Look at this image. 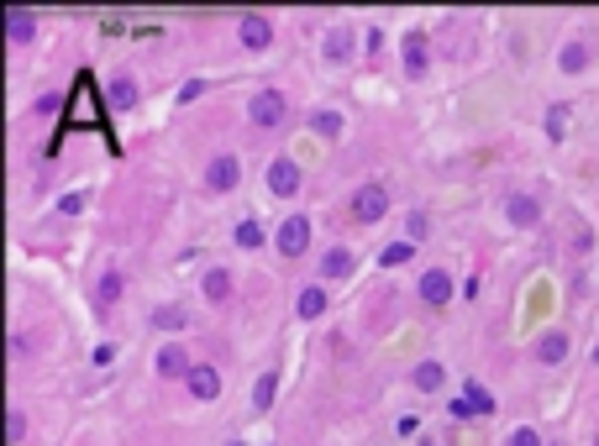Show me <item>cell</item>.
<instances>
[{
	"instance_id": "1",
	"label": "cell",
	"mask_w": 599,
	"mask_h": 446,
	"mask_svg": "<svg viewBox=\"0 0 599 446\" xmlns=\"http://www.w3.org/2000/svg\"><path fill=\"white\" fill-rule=\"evenodd\" d=\"M247 121H252L258 131H279V126L290 121V100H284L279 90H258V95L247 100Z\"/></svg>"
},
{
	"instance_id": "2",
	"label": "cell",
	"mask_w": 599,
	"mask_h": 446,
	"mask_svg": "<svg viewBox=\"0 0 599 446\" xmlns=\"http://www.w3.org/2000/svg\"><path fill=\"white\" fill-rule=\"evenodd\" d=\"M347 211H353V221H358V226L384 221V216H389V189H384V184H363Z\"/></svg>"
},
{
	"instance_id": "3",
	"label": "cell",
	"mask_w": 599,
	"mask_h": 446,
	"mask_svg": "<svg viewBox=\"0 0 599 446\" xmlns=\"http://www.w3.org/2000/svg\"><path fill=\"white\" fill-rule=\"evenodd\" d=\"M242 179V163L232 158V153H221V158H211V168H205V189L211 195H232Z\"/></svg>"
},
{
	"instance_id": "4",
	"label": "cell",
	"mask_w": 599,
	"mask_h": 446,
	"mask_svg": "<svg viewBox=\"0 0 599 446\" xmlns=\"http://www.w3.org/2000/svg\"><path fill=\"white\" fill-rule=\"evenodd\" d=\"M237 37H242V48H252V53H263L268 43H274V21L263 16V11H247L237 21Z\"/></svg>"
},
{
	"instance_id": "5",
	"label": "cell",
	"mask_w": 599,
	"mask_h": 446,
	"mask_svg": "<svg viewBox=\"0 0 599 446\" xmlns=\"http://www.w3.org/2000/svg\"><path fill=\"white\" fill-rule=\"evenodd\" d=\"M0 27H5V37H11L16 48L37 37V16H32L27 5H5V16H0Z\"/></svg>"
},
{
	"instance_id": "6",
	"label": "cell",
	"mask_w": 599,
	"mask_h": 446,
	"mask_svg": "<svg viewBox=\"0 0 599 446\" xmlns=\"http://www.w3.org/2000/svg\"><path fill=\"white\" fill-rule=\"evenodd\" d=\"M268 189H274L279 200H295V195H300V168H295V158H274V163H268Z\"/></svg>"
},
{
	"instance_id": "7",
	"label": "cell",
	"mask_w": 599,
	"mask_h": 446,
	"mask_svg": "<svg viewBox=\"0 0 599 446\" xmlns=\"http://www.w3.org/2000/svg\"><path fill=\"white\" fill-rule=\"evenodd\" d=\"M420 299L442 310V305L452 299V274H447V268H426V274H420Z\"/></svg>"
},
{
	"instance_id": "8",
	"label": "cell",
	"mask_w": 599,
	"mask_h": 446,
	"mask_svg": "<svg viewBox=\"0 0 599 446\" xmlns=\"http://www.w3.org/2000/svg\"><path fill=\"white\" fill-rule=\"evenodd\" d=\"M305 247H310V221L305 216H290V221L279 226V252L284 258H300Z\"/></svg>"
},
{
	"instance_id": "9",
	"label": "cell",
	"mask_w": 599,
	"mask_h": 446,
	"mask_svg": "<svg viewBox=\"0 0 599 446\" xmlns=\"http://www.w3.org/2000/svg\"><path fill=\"white\" fill-rule=\"evenodd\" d=\"M505 216H510V226L531 231V226L541 221V200L537 195H510V200H505Z\"/></svg>"
},
{
	"instance_id": "10",
	"label": "cell",
	"mask_w": 599,
	"mask_h": 446,
	"mask_svg": "<svg viewBox=\"0 0 599 446\" xmlns=\"http://www.w3.org/2000/svg\"><path fill=\"white\" fill-rule=\"evenodd\" d=\"M184 384H189L195 399H205V404H211V399H221V373H216L211 362H195V373H189Z\"/></svg>"
},
{
	"instance_id": "11",
	"label": "cell",
	"mask_w": 599,
	"mask_h": 446,
	"mask_svg": "<svg viewBox=\"0 0 599 446\" xmlns=\"http://www.w3.org/2000/svg\"><path fill=\"white\" fill-rule=\"evenodd\" d=\"M189 373H195V362L184 357L180 341H169V346L158 352V378H189Z\"/></svg>"
},
{
	"instance_id": "12",
	"label": "cell",
	"mask_w": 599,
	"mask_h": 446,
	"mask_svg": "<svg viewBox=\"0 0 599 446\" xmlns=\"http://www.w3.org/2000/svg\"><path fill=\"white\" fill-rule=\"evenodd\" d=\"M426 63H431L426 32H411V37H405V74H411V79H420V74H426Z\"/></svg>"
},
{
	"instance_id": "13",
	"label": "cell",
	"mask_w": 599,
	"mask_h": 446,
	"mask_svg": "<svg viewBox=\"0 0 599 446\" xmlns=\"http://www.w3.org/2000/svg\"><path fill=\"white\" fill-rule=\"evenodd\" d=\"M295 315H300V321H321V315H326V289H321V283H310V289H300V299H295Z\"/></svg>"
},
{
	"instance_id": "14",
	"label": "cell",
	"mask_w": 599,
	"mask_h": 446,
	"mask_svg": "<svg viewBox=\"0 0 599 446\" xmlns=\"http://www.w3.org/2000/svg\"><path fill=\"white\" fill-rule=\"evenodd\" d=\"M563 357H568V336H563V331H547V336L537 341V362H547V368H557Z\"/></svg>"
},
{
	"instance_id": "15",
	"label": "cell",
	"mask_w": 599,
	"mask_h": 446,
	"mask_svg": "<svg viewBox=\"0 0 599 446\" xmlns=\"http://www.w3.org/2000/svg\"><path fill=\"white\" fill-rule=\"evenodd\" d=\"M321 53H326V63H347L353 58V32H326V43H321Z\"/></svg>"
},
{
	"instance_id": "16",
	"label": "cell",
	"mask_w": 599,
	"mask_h": 446,
	"mask_svg": "<svg viewBox=\"0 0 599 446\" xmlns=\"http://www.w3.org/2000/svg\"><path fill=\"white\" fill-rule=\"evenodd\" d=\"M557 63H563V74H584V68H589V43H584V37H573V43L557 53Z\"/></svg>"
},
{
	"instance_id": "17",
	"label": "cell",
	"mask_w": 599,
	"mask_h": 446,
	"mask_svg": "<svg viewBox=\"0 0 599 446\" xmlns=\"http://www.w3.org/2000/svg\"><path fill=\"white\" fill-rule=\"evenodd\" d=\"M321 274H326V279H347V274H353V252H347V247H331V252L321 258Z\"/></svg>"
},
{
	"instance_id": "18",
	"label": "cell",
	"mask_w": 599,
	"mask_h": 446,
	"mask_svg": "<svg viewBox=\"0 0 599 446\" xmlns=\"http://www.w3.org/2000/svg\"><path fill=\"white\" fill-rule=\"evenodd\" d=\"M411 378H416V389H420V394H436V389H442V378H447V368L426 357V362H420V368L411 373Z\"/></svg>"
},
{
	"instance_id": "19",
	"label": "cell",
	"mask_w": 599,
	"mask_h": 446,
	"mask_svg": "<svg viewBox=\"0 0 599 446\" xmlns=\"http://www.w3.org/2000/svg\"><path fill=\"white\" fill-rule=\"evenodd\" d=\"M106 95H111V111H132V106H137V84H132L126 74L111 79V90H106Z\"/></svg>"
},
{
	"instance_id": "20",
	"label": "cell",
	"mask_w": 599,
	"mask_h": 446,
	"mask_svg": "<svg viewBox=\"0 0 599 446\" xmlns=\"http://www.w3.org/2000/svg\"><path fill=\"white\" fill-rule=\"evenodd\" d=\"M205 294H211L216 305H227V299H232V274H227V268H211V274H205Z\"/></svg>"
},
{
	"instance_id": "21",
	"label": "cell",
	"mask_w": 599,
	"mask_h": 446,
	"mask_svg": "<svg viewBox=\"0 0 599 446\" xmlns=\"http://www.w3.org/2000/svg\"><path fill=\"white\" fill-rule=\"evenodd\" d=\"M411 258H416V242H389V247L379 252V263H384V268H405Z\"/></svg>"
},
{
	"instance_id": "22",
	"label": "cell",
	"mask_w": 599,
	"mask_h": 446,
	"mask_svg": "<svg viewBox=\"0 0 599 446\" xmlns=\"http://www.w3.org/2000/svg\"><path fill=\"white\" fill-rule=\"evenodd\" d=\"M121 289H126V279H121L116 268H111V274H106V279H100V289H95V294H100V305H106V310H111V305H116V299H121Z\"/></svg>"
},
{
	"instance_id": "23",
	"label": "cell",
	"mask_w": 599,
	"mask_h": 446,
	"mask_svg": "<svg viewBox=\"0 0 599 446\" xmlns=\"http://www.w3.org/2000/svg\"><path fill=\"white\" fill-rule=\"evenodd\" d=\"M310 126H315V137H342V115L337 111H315Z\"/></svg>"
},
{
	"instance_id": "24",
	"label": "cell",
	"mask_w": 599,
	"mask_h": 446,
	"mask_svg": "<svg viewBox=\"0 0 599 446\" xmlns=\"http://www.w3.org/2000/svg\"><path fill=\"white\" fill-rule=\"evenodd\" d=\"M274 394H279V373H263V378H258V389H252V404H258V410H268V404H274Z\"/></svg>"
},
{
	"instance_id": "25",
	"label": "cell",
	"mask_w": 599,
	"mask_h": 446,
	"mask_svg": "<svg viewBox=\"0 0 599 446\" xmlns=\"http://www.w3.org/2000/svg\"><path fill=\"white\" fill-rule=\"evenodd\" d=\"M153 326H158V331H180V326H184V310H180V305H164V310H153Z\"/></svg>"
},
{
	"instance_id": "26",
	"label": "cell",
	"mask_w": 599,
	"mask_h": 446,
	"mask_svg": "<svg viewBox=\"0 0 599 446\" xmlns=\"http://www.w3.org/2000/svg\"><path fill=\"white\" fill-rule=\"evenodd\" d=\"M237 247L258 252V247H263V226H258V221H242V226H237Z\"/></svg>"
},
{
	"instance_id": "27",
	"label": "cell",
	"mask_w": 599,
	"mask_h": 446,
	"mask_svg": "<svg viewBox=\"0 0 599 446\" xmlns=\"http://www.w3.org/2000/svg\"><path fill=\"white\" fill-rule=\"evenodd\" d=\"M463 399H468V404H474V410H479V415H494V399H489V394H483L479 384H474V378H468V384H463Z\"/></svg>"
},
{
	"instance_id": "28",
	"label": "cell",
	"mask_w": 599,
	"mask_h": 446,
	"mask_svg": "<svg viewBox=\"0 0 599 446\" xmlns=\"http://www.w3.org/2000/svg\"><path fill=\"white\" fill-rule=\"evenodd\" d=\"M563 121H568V106H552L547 111V137H563Z\"/></svg>"
},
{
	"instance_id": "29",
	"label": "cell",
	"mask_w": 599,
	"mask_h": 446,
	"mask_svg": "<svg viewBox=\"0 0 599 446\" xmlns=\"http://www.w3.org/2000/svg\"><path fill=\"white\" fill-rule=\"evenodd\" d=\"M5 436H11V442H21V436H27V415H21V410H11V426H5Z\"/></svg>"
},
{
	"instance_id": "30",
	"label": "cell",
	"mask_w": 599,
	"mask_h": 446,
	"mask_svg": "<svg viewBox=\"0 0 599 446\" xmlns=\"http://www.w3.org/2000/svg\"><path fill=\"white\" fill-rule=\"evenodd\" d=\"M510 446H541V436H537V431H531V426H521V431L510 436Z\"/></svg>"
},
{
	"instance_id": "31",
	"label": "cell",
	"mask_w": 599,
	"mask_h": 446,
	"mask_svg": "<svg viewBox=\"0 0 599 446\" xmlns=\"http://www.w3.org/2000/svg\"><path fill=\"white\" fill-rule=\"evenodd\" d=\"M200 95H205V79H189V84L180 90V100H200Z\"/></svg>"
}]
</instances>
